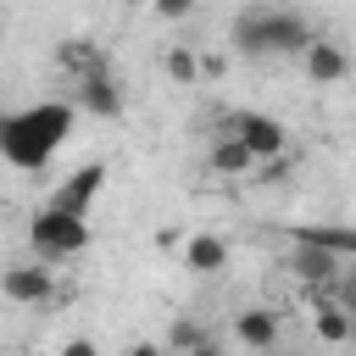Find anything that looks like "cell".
<instances>
[{
	"mask_svg": "<svg viewBox=\"0 0 356 356\" xmlns=\"http://www.w3.org/2000/svg\"><path fill=\"white\" fill-rule=\"evenodd\" d=\"M189 356H222V345H217V339H211V334H206V339H200V345H195V350H189Z\"/></svg>",
	"mask_w": 356,
	"mask_h": 356,
	"instance_id": "22",
	"label": "cell"
},
{
	"mask_svg": "<svg viewBox=\"0 0 356 356\" xmlns=\"http://www.w3.org/2000/svg\"><path fill=\"white\" fill-rule=\"evenodd\" d=\"M295 239H300V245H323V250H334V256H356V228H350V222H300Z\"/></svg>",
	"mask_w": 356,
	"mask_h": 356,
	"instance_id": "14",
	"label": "cell"
},
{
	"mask_svg": "<svg viewBox=\"0 0 356 356\" xmlns=\"http://www.w3.org/2000/svg\"><path fill=\"white\" fill-rule=\"evenodd\" d=\"M56 61H61V72H72V78H89V72L106 67V56H100L95 39H61V44H56Z\"/></svg>",
	"mask_w": 356,
	"mask_h": 356,
	"instance_id": "15",
	"label": "cell"
},
{
	"mask_svg": "<svg viewBox=\"0 0 356 356\" xmlns=\"http://www.w3.org/2000/svg\"><path fill=\"white\" fill-rule=\"evenodd\" d=\"M72 106L67 100H44V106H28V111H6L0 117V150H6V161L11 167H22V172H39L56 150H61V139L72 134Z\"/></svg>",
	"mask_w": 356,
	"mask_h": 356,
	"instance_id": "1",
	"label": "cell"
},
{
	"mask_svg": "<svg viewBox=\"0 0 356 356\" xmlns=\"http://www.w3.org/2000/svg\"><path fill=\"white\" fill-rule=\"evenodd\" d=\"M345 306H350V312H356V278H350V284H345Z\"/></svg>",
	"mask_w": 356,
	"mask_h": 356,
	"instance_id": "23",
	"label": "cell"
},
{
	"mask_svg": "<svg viewBox=\"0 0 356 356\" xmlns=\"http://www.w3.org/2000/svg\"><path fill=\"white\" fill-rule=\"evenodd\" d=\"M28 239H33V250L44 256V261H67V256H78V250H89V211H67V206H39V217L28 222Z\"/></svg>",
	"mask_w": 356,
	"mask_h": 356,
	"instance_id": "3",
	"label": "cell"
},
{
	"mask_svg": "<svg viewBox=\"0 0 356 356\" xmlns=\"http://www.w3.org/2000/svg\"><path fill=\"white\" fill-rule=\"evenodd\" d=\"M312 39H317V33L306 28L300 11L267 6V0L245 6V11L234 17V28H228V44H234L239 56H300Z\"/></svg>",
	"mask_w": 356,
	"mask_h": 356,
	"instance_id": "2",
	"label": "cell"
},
{
	"mask_svg": "<svg viewBox=\"0 0 356 356\" xmlns=\"http://www.w3.org/2000/svg\"><path fill=\"white\" fill-rule=\"evenodd\" d=\"M222 128H228V134H239V139L256 150V161H267V156H284V150H289V128H284L278 117H267V111H234Z\"/></svg>",
	"mask_w": 356,
	"mask_h": 356,
	"instance_id": "4",
	"label": "cell"
},
{
	"mask_svg": "<svg viewBox=\"0 0 356 356\" xmlns=\"http://www.w3.org/2000/svg\"><path fill=\"white\" fill-rule=\"evenodd\" d=\"M312 334L323 345H350L356 339V312L334 306V300H323V289H312Z\"/></svg>",
	"mask_w": 356,
	"mask_h": 356,
	"instance_id": "10",
	"label": "cell"
},
{
	"mask_svg": "<svg viewBox=\"0 0 356 356\" xmlns=\"http://www.w3.org/2000/svg\"><path fill=\"white\" fill-rule=\"evenodd\" d=\"M184 267H189L195 278L222 273V267H228V239H217V234H195V239L184 245Z\"/></svg>",
	"mask_w": 356,
	"mask_h": 356,
	"instance_id": "13",
	"label": "cell"
},
{
	"mask_svg": "<svg viewBox=\"0 0 356 356\" xmlns=\"http://www.w3.org/2000/svg\"><path fill=\"white\" fill-rule=\"evenodd\" d=\"M61 356H100V350H95V339H67Z\"/></svg>",
	"mask_w": 356,
	"mask_h": 356,
	"instance_id": "20",
	"label": "cell"
},
{
	"mask_svg": "<svg viewBox=\"0 0 356 356\" xmlns=\"http://www.w3.org/2000/svg\"><path fill=\"white\" fill-rule=\"evenodd\" d=\"M278 334H284V317H278L273 306H245V312H234V339H239L245 350H273Z\"/></svg>",
	"mask_w": 356,
	"mask_h": 356,
	"instance_id": "6",
	"label": "cell"
},
{
	"mask_svg": "<svg viewBox=\"0 0 356 356\" xmlns=\"http://www.w3.org/2000/svg\"><path fill=\"white\" fill-rule=\"evenodd\" d=\"M6 300H17V306H44L50 295H56V273L50 267H6Z\"/></svg>",
	"mask_w": 356,
	"mask_h": 356,
	"instance_id": "11",
	"label": "cell"
},
{
	"mask_svg": "<svg viewBox=\"0 0 356 356\" xmlns=\"http://www.w3.org/2000/svg\"><path fill=\"white\" fill-rule=\"evenodd\" d=\"M211 172H217V178H250V172H256V150H250L239 134L217 128V139H211Z\"/></svg>",
	"mask_w": 356,
	"mask_h": 356,
	"instance_id": "12",
	"label": "cell"
},
{
	"mask_svg": "<svg viewBox=\"0 0 356 356\" xmlns=\"http://www.w3.org/2000/svg\"><path fill=\"white\" fill-rule=\"evenodd\" d=\"M167 78L195 83V78H200V56H195L189 44H172V50H167Z\"/></svg>",
	"mask_w": 356,
	"mask_h": 356,
	"instance_id": "17",
	"label": "cell"
},
{
	"mask_svg": "<svg viewBox=\"0 0 356 356\" xmlns=\"http://www.w3.org/2000/svg\"><path fill=\"white\" fill-rule=\"evenodd\" d=\"M122 356H172V350H167V345H150V339H139V345H128Z\"/></svg>",
	"mask_w": 356,
	"mask_h": 356,
	"instance_id": "21",
	"label": "cell"
},
{
	"mask_svg": "<svg viewBox=\"0 0 356 356\" xmlns=\"http://www.w3.org/2000/svg\"><path fill=\"white\" fill-rule=\"evenodd\" d=\"M289 273H295L306 289H328V284L339 278V256L323 250V245H300V239H295V250H289Z\"/></svg>",
	"mask_w": 356,
	"mask_h": 356,
	"instance_id": "9",
	"label": "cell"
},
{
	"mask_svg": "<svg viewBox=\"0 0 356 356\" xmlns=\"http://www.w3.org/2000/svg\"><path fill=\"white\" fill-rule=\"evenodd\" d=\"M250 356H289V350H278V345H273V350H250Z\"/></svg>",
	"mask_w": 356,
	"mask_h": 356,
	"instance_id": "24",
	"label": "cell"
},
{
	"mask_svg": "<svg viewBox=\"0 0 356 356\" xmlns=\"http://www.w3.org/2000/svg\"><path fill=\"white\" fill-rule=\"evenodd\" d=\"M300 67H306L312 83H345V78H350V56H345V44H334V39H312V44L300 50Z\"/></svg>",
	"mask_w": 356,
	"mask_h": 356,
	"instance_id": "7",
	"label": "cell"
},
{
	"mask_svg": "<svg viewBox=\"0 0 356 356\" xmlns=\"http://www.w3.org/2000/svg\"><path fill=\"white\" fill-rule=\"evenodd\" d=\"M106 189V167L100 161H83V167H72L56 189H50V206H67V211H89V200Z\"/></svg>",
	"mask_w": 356,
	"mask_h": 356,
	"instance_id": "5",
	"label": "cell"
},
{
	"mask_svg": "<svg viewBox=\"0 0 356 356\" xmlns=\"http://www.w3.org/2000/svg\"><path fill=\"white\" fill-rule=\"evenodd\" d=\"M200 339H206V328H200L195 317H172V323H167V350H172V356H189Z\"/></svg>",
	"mask_w": 356,
	"mask_h": 356,
	"instance_id": "16",
	"label": "cell"
},
{
	"mask_svg": "<svg viewBox=\"0 0 356 356\" xmlns=\"http://www.w3.org/2000/svg\"><path fill=\"white\" fill-rule=\"evenodd\" d=\"M289 172H295L289 150H284V156H267V161H256V184H284Z\"/></svg>",
	"mask_w": 356,
	"mask_h": 356,
	"instance_id": "18",
	"label": "cell"
},
{
	"mask_svg": "<svg viewBox=\"0 0 356 356\" xmlns=\"http://www.w3.org/2000/svg\"><path fill=\"white\" fill-rule=\"evenodd\" d=\"M150 11H156V17H167V22H178V17H189V11H195V0H150Z\"/></svg>",
	"mask_w": 356,
	"mask_h": 356,
	"instance_id": "19",
	"label": "cell"
},
{
	"mask_svg": "<svg viewBox=\"0 0 356 356\" xmlns=\"http://www.w3.org/2000/svg\"><path fill=\"white\" fill-rule=\"evenodd\" d=\"M78 111H89V117H122V83L111 78V67L78 78Z\"/></svg>",
	"mask_w": 356,
	"mask_h": 356,
	"instance_id": "8",
	"label": "cell"
}]
</instances>
